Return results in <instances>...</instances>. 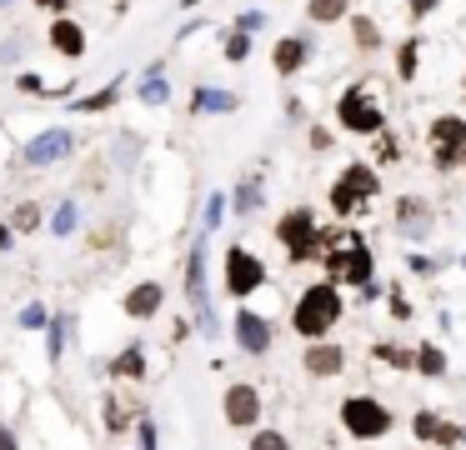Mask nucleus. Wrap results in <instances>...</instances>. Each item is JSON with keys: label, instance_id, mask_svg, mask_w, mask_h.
<instances>
[{"label": "nucleus", "instance_id": "27", "mask_svg": "<svg viewBox=\"0 0 466 450\" xmlns=\"http://www.w3.org/2000/svg\"><path fill=\"white\" fill-rule=\"evenodd\" d=\"M386 295H391V315H396V321H412V300H406V295H402V290H396V286H391Z\"/></svg>", "mask_w": 466, "mask_h": 450}, {"label": "nucleus", "instance_id": "9", "mask_svg": "<svg viewBox=\"0 0 466 450\" xmlns=\"http://www.w3.org/2000/svg\"><path fill=\"white\" fill-rule=\"evenodd\" d=\"M206 250L195 246L191 250V266H185V290H191V311H195V325H201V335H211L216 341V311H211V300H206Z\"/></svg>", "mask_w": 466, "mask_h": 450}, {"label": "nucleus", "instance_id": "31", "mask_svg": "<svg viewBox=\"0 0 466 450\" xmlns=\"http://www.w3.org/2000/svg\"><path fill=\"white\" fill-rule=\"evenodd\" d=\"M110 100H116V86H110V90H100V96H96V100H81V110H106V106H110Z\"/></svg>", "mask_w": 466, "mask_h": 450}, {"label": "nucleus", "instance_id": "29", "mask_svg": "<svg viewBox=\"0 0 466 450\" xmlns=\"http://www.w3.org/2000/svg\"><path fill=\"white\" fill-rule=\"evenodd\" d=\"M136 436H141V450H156V420L141 416V420H136Z\"/></svg>", "mask_w": 466, "mask_h": 450}, {"label": "nucleus", "instance_id": "18", "mask_svg": "<svg viewBox=\"0 0 466 450\" xmlns=\"http://www.w3.org/2000/svg\"><path fill=\"white\" fill-rule=\"evenodd\" d=\"M110 375H116V380H141V375H146V351H141V341L126 345V351L110 361Z\"/></svg>", "mask_w": 466, "mask_h": 450}, {"label": "nucleus", "instance_id": "34", "mask_svg": "<svg viewBox=\"0 0 466 450\" xmlns=\"http://www.w3.org/2000/svg\"><path fill=\"white\" fill-rule=\"evenodd\" d=\"M71 215H76V211H71V205H65V211L55 215V230H61V236H65V230H71V225H76V220H71Z\"/></svg>", "mask_w": 466, "mask_h": 450}, {"label": "nucleus", "instance_id": "15", "mask_svg": "<svg viewBox=\"0 0 466 450\" xmlns=\"http://www.w3.org/2000/svg\"><path fill=\"white\" fill-rule=\"evenodd\" d=\"M136 420H141V410L130 406V400L120 396V390H116V396H106V430H110V436H120V430H130Z\"/></svg>", "mask_w": 466, "mask_h": 450}, {"label": "nucleus", "instance_id": "37", "mask_svg": "<svg viewBox=\"0 0 466 450\" xmlns=\"http://www.w3.org/2000/svg\"><path fill=\"white\" fill-rule=\"evenodd\" d=\"M11 246V225H0V250Z\"/></svg>", "mask_w": 466, "mask_h": 450}, {"label": "nucleus", "instance_id": "33", "mask_svg": "<svg viewBox=\"0 0 466 450\" xmlns=\"http://www.w3.org/2000/svg\"><path fill=\"white\" fill-rule=\"evenodd\" d=\"M21 325H45V311H41V305H25V311H21Z\"/></svg>", "mask_w": 466, "mask_h": 450}, {"label": "nucleus", "instance_id": "7", "mask_svg": "<svg viewBox=\"0 0 466 450\" xmlns=\"http://www.w3.org/2000/svg\"><path fill=\"white\" fill-rule=\"evenodd\" d=\"M432 145H436V171H452L456 161H466V120L461 116H436L432 120Z\"/></svg>", "mask_w": 466, "mask_h": 450}, {"label": "nucleus", "instance_id": "32", "mask_svg": "<svg viewBox=\"0 0 466 450\" xmlns=\"http://www.w3.org/2000/svg\"><path fill=\"white\" fill-rule=\"evenodd\" d=\"M0 450H21V440H15V430L0 420Z\"/></svg>", "mask_w": 466, "mask_h": 450}, {"label": "nucleus", "instance_id": "3", "mask_svg": "<svg viewBox=\"0 0 466 450\" xmlns=\"http://www.w3.org/2000/svg\"><path fill=\"white\" fill-rule=\"evenodd\" d=\"M331 236H337V230H316V211H306V205H296V211H286L281 220H276V240L286 246V260H291V266L321 260V250H331Z\"/></svg>", "mask_w": 466, "mask_h": 450}, {"label": "nucleus", "instance_id": "20", "mask_svg": "<svg viewBox=\"0 0 466 450\" xmlns=\"http://www.w3.org/2000/svg\"><path fill=\"white\" fill-rule=\"evenodd\" d=\"M416 370H422L426 380L446 375V355H442V345H432V341H422V345H416Z\"/></svg>", "mask_w": 466, "mask_h": 450}, {"label": "nucleus", "instance_id": "30", "mask_svg": "<svg viewBox=\"0 0 466 450\" xmlns=\"http://www.w3.org/2000/svg\"><path fill=\"white\" fill-rule=\"evenodd\" d=\"M357 45H366V51H371V45H381V31L371 21H357Z\"/></svg>", "mask_w": 466, "mask_h": 450}, {"label": "nucleus", "instance_id": "16", "mask_svg": "<svg viewBox=\"0 0 466 450\" xmlns=\"http://www.w3.org/2000/svg\"><path fill=\"white\" fill-rule=\"evenodd\" d=\"M65 150H71V130H45V140H35L31 150H25V161H61Z\"/></svg>", "mask_w": 466, "mask_h": 450}, {"label": "nucleus", "instance_id": "22", "mask_svg": "<svg viewBox=\"0 0 466 450\" xmlns=\"http://www.w3.org/2000/svg\"><path fill=\"white\" fill-rule=\"evenodd\" d=\"M251 450H291V440H286L281 430H256V436H251Z\"/></svg>", "mask_w": 466, "mask_h": 450}, {"label": "nucleus", "instance_id": "26", "mask_svg": "<svg viewBox=\"0 0 466 450\" xmlns=\"http://www.w3.org/2000/svg\"><path fill=\"white\" fill-rule=\"evenodd\" d=\"M61 351H65V321L55 315V321H51V341H45V355H51V361H61Z\"/></svg>", "mask_w": 466, "mask_h": 450}, {"label": "nucleus", "instance_id": "35", "mask_svg": "<svg viewBox=\"0 0 466 450\" xmlns=\"http://www.w3.org/2000/svg\"><path fill=\"white\" fill-rule=\"evenodd\" d=\"M442 0H412V15H426V11H436Z\"/></svg>", "mask_w": 466, "mask_h": 450}, {"label": "nucleus", "instance_id": "1", "mask_svg": "<svg viewBox=\"0 0 466 450\" xmlns=\"http://www.w3.org/2000/svg\"><path fill=\"white\" fill-rule=\"evenodd\" d=\"M341 286L337 280H316V286H306L301 295H296V311H291V325L296 335H306V341H321L326 331H337L341 321Z\"/></svg>", "mask_w": 466, "mask_h": 450}, {"label": "nucleus", "instance_id": "4", "mask_svg": "<svg viewBox=\"0 0 466 450\" xmlns=\"http://www.w3.org/2000/svg\"><path fill=\"white\" fill-rule=\"evenodd\" d=\"M341 426H347L351 440H376L396 426V416L376 396H351V400H341Z\"/></svg>", "mask_w": 466, "mask_h": 450}, {"label": "nucleus", "instance_id": "17", "mask_svg": "<svg viewBox=\"0 0 466 450\" xmlns=\"http://www.w3.org/2000/svg\"><path fill=\"white\" fill-rule=\"evenodd\" d=\"M396 225H402V236H426V230H432V220H426V201H412V195H406V201L396 205Z\"/></svg>", "mask_w": 466, "mask_h": 450}, {"label": "nucleus", "instance_id": "28", "mask_svg": "<svg viewBox=\"0 0 466 450\" xmlns=\"http://www.w3.org/2000/svg\"><path fill=\"white\" fill-rule=\"evenodd\" d=\"M246 51H251V41H246V31H236L226 41V61H246Z\"/></svg>", "mask_w": 466, "mask_h": 450}, {"label": "nucleus", "instance_id": "2", "mask_svg": "<svg viewBox=\"0 0 466 450\" xmlns=\"http://www.w3.org/2000/svg\"><path fill=\"white\" fill-rule=\"evenodd\" d=\"M326 280H337V286H371V270H376V256L366 250V240L357 230H337L331 236V250H326Z\"/></svg>", "mask_w": 466, "mask_h": 450}, {"label": "nucleus", "instance_id": "12", "mask_svg": "<svg viewBox=\"0 0 466 450\" xmlns=\"http://www.w3.org/2000/svg\"><path fill=\"white\" fill-rule=\"evenodd\" d=\"M271 341H276V335H271V321H266V315H256V311L236 315V345L246 355H266V351H271Z\"/></svg>", "mask_w": 466, "mask_h": 450}, {"label": "nucleus", "instance_id": "25", "mask_svg": "<svg viewBox=\"0 0 466 450\" xmlns=\"http://www.w3.org/2000/svg\"><path fill=\"white\" fill-rule=\"evenodd\" d=\"M416 51H422L416 41L402 45V61H396V75H402V80H412V75H416Z\"/></svg>", "mask_w": 466, "mask_h": 450}, {"label": "nucleus", "instance_id": "5", "mask_svg": "<svg viewBox=\"0 0 466 450\" xmlns=\"http://www.w3.org/2000/svg\"><path fill=\"white\" fill-rule=\"evenodd\" d=\"M376 191H381V175L371 171V165H347V171L337 175V185H331V211H337V215H357Z\"/></svg>", "mask_w": 466, "mask_h": 450}, {"label": "nucleus", "instance_id": "36", "mask_svg": "<svg viewBox=\"0 0 466 450\" xmlns=\"http://www.w3.org/2000/svg\"><path fill=\"white\" fill-rule=\"evenodd\" d=\"M35 5H41V11H55V15H61L65 5H71V0H35Z\"/></svg>", "mask_w": 466, "mask_h": 450}, {"label": "nucleus", "instance_id": "23", "mask_svg": "<svg viewBox=\"0 0 466 450\" xmlns=\"http://www.w3.org/2000/svg\"><path fill=\"white\" fill-rule=\"evenodd\" d=\"M412 430H416V440H436V430H442V420H436V410H416Z\"/></svg>", "mask_w": 466, "mask_h": 450}, {"label": "nucleus", "instance_id": "19", "mask_svg": "<svg viewBox=\"0 0 466 450\" xmlns=\"http://www.w3.org/2000/svg\"><path fill=\"white\" fill-rule=\"evenodd\" d=\"M306 65V41H296V35H286V41H276V75H291Z\"/></svg>", "mask_w": 466, "mask_h": 450}, {"label": "nucleus", "instance_id": "38", "mask_svg": "<svg viewBox=\"0 0 466 450\" xmlns=\"http://www.w3.org/2000/svg\"><path fill=\"white\" fill-rule=\"evenodd\" d=\"M0 5H11V0H0Z\"/></svg>", "mask_w": 466, "mask_h": 450}, {"label": "nucleus", "instance_id": "13", "mask_svg": "<svg viewBox=\"0 0 466 450\" xmlns=\"http://www.w3.org/2000/svg\"><path fill=\"white\" fill-rule=\"evenodd\" d=\"M161 305H166V290L156 286V280H141V286H130V295H126V315H130V321H151Z\"/></svg>", "mask_w": 466, "mask_h": 450}, {"label": "nucleus", "instance_id": "6", "mask_svg": "<svg viewBox=\"0 0 466 450\" xmlns=\"http://www.w3.org/2000/svg\"><path fill=\"white\" fill-rule=\"evenodd\" d=\"M261 280H266V266H261V256H251L246 246H231L226 250V266H221V286H226V295L246 300L261 290Z\"/></svg>", "mask_w": 466, "mask_h": 450}, {"label": "nucleus", "instance_id": "10", "mask_svg": "<svg viewBox=\"0 0 466 450\" xmlns=\"http://www.w3.org/2000/svg\"><path fill=\"white\" fill-rule=\"evenodd\" d=\"M221 416H226V426H236V430H256V420H261L256 386H246V380L226 386V396H221Z\"/></svg>", "mask_w": 466, "mask_h": 450}, {"label": "nucleus", "instance_id": "24", "mask_svg": "<svg viewBox=\"0 0 466 450\" xmlns=\"http://www.w3.org/2000/svg\"><path fill=\"white\" fill-rule=\"evenodd\" d=\"M35 225H41V211H35V205H15L11 230H35Z\"/></svg>", "mask_w": 466, "mask_h": 450}, {"label": "nucleus", "instance_id": "21", "mask_svg": "<svg viewBox=\"0 0 466 450\" xmlns=\"http://www.w3.org/2000/svg\"><path fill=\"white\" fill-rule=\"evenodd\" d=\"M347 5H351V0H311V5H306V15H311L316 25H331V21H341V15H347Z\"/></svg>", "mask_w": 466, "mask_h": 450}, {"label": "nucleus", "instance_id": "8", "mask_svg": "<svg viewBox=\"0 0 466 450\" xmlns=\"http://www.w3.org/2000/svg\"><path fill=\"white\" fill-rule=\"evenodd\" d=\"M337 120L351 130V136H376L381 130V106L376 96H366V90H347L337 106Z\"/></svg>", "mask_w": 466, "mask_h": 450}, {"label": "nucleus", "instance_id": "14", "mask_svg": "<svg viewBox=\"0 0 466 450\" xmlns=\"http://www.w3.org/2000/svg\"><path fill=\"white\" fill-rule=\"evenodd\" d=\"M51 45L65 55V61H81V55H86V31H81L76 21L55 15V25H51Z\"/></svg>", "mask_w": 466, "mask_h": 450}, {"label": "nucleus", "instance_id": "39", "mask_svg": "<svg viewBox=\"0 0 466 450\" xmlns=\"http://www.w3.org/2000/svg\"><path fill=\"white\" fill-rule=\"evenodd\" d=\"M461 266H466V256H461Z\"/></svg>", "mask_w": 466, "mask_h": 450}, {"label": "nucleus", "instance_id": "11", "mask_svg": "<svg viewBox=\"0 0 466 450\" xmlns=\"http://www.w3.org/2000/svg\"><path fill=\"white\" fill-rule=\"evenodd\" d=\"M301 365H306V375H316V380H331V375L347 370V351L331 345V341H311L306 355H301Z\"/></svg>", "mask_w": 466, "mask_h": 450}]
</instances>
